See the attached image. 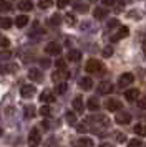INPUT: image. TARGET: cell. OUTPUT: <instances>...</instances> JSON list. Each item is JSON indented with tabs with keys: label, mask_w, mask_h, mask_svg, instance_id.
<instances>
[{
	"label": "cell",
	"mask_w": 146,
	"mask_h": 147,
	"mask_svg": "<svg viewBox=\"0 0 146 147\" xmlns=\"http://www.w3.org/2000/svg\"><path fill=\"white\" fill-rule=\"evenodd\" d=\"M28 23V17H25V15H20V17H17V20H15V25L18 28H23Z\"/></svg>",
	"instance_id": "44dd1931"
},
{
	"label": "cell",
	"mask_w": 146,
	"mask_h": 147,
	"mask_svg": "<svg viewBox=\"0 0 146 147\" xmlns=\"http://www.w3.org/2000/svg\"><path fill=\"white\" fill-rule=\"evenodd\" d=\"M35 94H37V88L33 86V84H25V86H22V89H20V96L25 98V99L32 98Z\"/></svg>",
	"instance_id": "277c9868"
},
{
	"label": "cell",
	"mask_w": 146,
	"mask_h": 147,
	"mask_svg": "<svg viewBox=\"0 0 146 147\" xmlns=\"http://www.w3.org/2000/svg\"><path fill=\"white\" fill-rule=\"evenodd\" d=\"M80 58H81V53H80L78 50H72V51L68 53V56H66L68 61H78Z\"/></svg>",
	"instance_id": "ffe728a7"
},
{
	"label": "cell",
	"mask_w": 146,
	"mask_h": 147,
	"mask_svg": "<svg viewBox=\"0 0 146 147\" xmlns=\"http://www.w3.org/2000/svg\"><path fill=\"white\" fill-rule=\"evenodd\" d=\"M23 109H25V111H23V113H25V117H33V116H35V111H33L35 107L33 106H27V107H23Z\"/></svg>",
	"instance_id": "f546056e"
},
{
	"label": "cell",
	"mask_w": 146,
	"mask_h": 147,
	"mask_svg": "<svg viewBox=\"0 0 146 147\" xmlns=\"http://www.w3.org/2000/svg\"><path fill=\"white\" fill-rule=\"evenodd\" d=\"M0 10H5V12H8V10H12V5L8 3V2H0Z\"/></svg>",
	"instance_id": "d6a6232c"
},
{
	"label": "cell",
	"mask_w": 146,
	"mask_h": 147,
	"mask_svg": "<svg viewBox=\"0 0 146 147\" xmlns=\"http://www.w3.org/2000/svg\"><path fill=\"white\" fill-rule=\"evenodd\" d=\"M138 96H139V91L136 89V88H133V89H128V91L125 93L126 101H130V102H133V101H136V99H138Z\"/></svg>",
	"instance_id": "7c38bea8"
},
{
	"label": "cell",
	"mask_w": 146,
	"mask_h": 147,
	"mask_svg": "<svg viewBox=\"0 0 146 147\" xmlns=\"http://www.w3.org/2000/svg\"><path fill=\"white\" fill-rule=\"evenodd\" d=\"M78 146H88V147H91L95 142H93L90 137H81V139H78V142H76Z\"/></svg>",
	"instance_id": "cb8c5ba5"
},
{
	"label": "cell",
	"mask_w": 146,
	"mask_h": 147,
	"mask_svg": "<svg viewBox=\"0 0 146 147\" xmlns=\"http://www.w3.org/2000/svg\"><path fill=\"white\" fill-rule=\"evenodd\" d=\"M2 134H3V131H2V127H0V136H2Z\"/></svg>",
	"instance_id": "f6af8a7d"
},
{
	"label": "cell",
	"mask_w": 146,
	"mask_h": 147,
	"mask_svg": "<svg viewBox=\"0 0 146 147\" xmlns=\"http://www.w3.org/2000/svg\"><path fill=\"white\" fill-rule=\"evenodd\" d=\"M0 23H2V18H0Z\"/></svg>",
	"instance_id": "bcb514c9"
},
{
	"label": "cell",
	"mask_w": 146,
	"mask_h": 147,
	"mask_svg": "<svg viewBox=\"0 0 146 147\" xmlns=\"http://www.w3.org/2000/svg\"><path fill=\"white\" fill-rule=\"evenodd\" d=\"M65 117H66V121H68V124H72V126L76 122V114H75V113H70V111H68Z\"/></svg>",
	"instance_id": "f1b7e54d"
},
{
	"label": "cell",
	"mask_w": 146,
	"mask_h": 147,
	"mask_svg": "<svg viewBox=\"0 0 146 147\" xmlns=\"http://www.w3.org/2000/svg\"><path fill=\"white\" fill-rule=\"evenodd\" d=\"M106 27L110 28V30H113V28H118L119 27V22L116 20V18H113V20L108 22V25H106Z\"/></svg>",
	"instance_id": "1f68e13d"
},
{
	"label": "cell",
	"mask_w": 146,
	"mask_h": 147,
	"mask_svg": "<svg viewBox=\"0 0 146 147\" xmlns=\"http://www.w3.org/2000/svg\"><path fill=\"white\" fill-rule=\"evenodd\" d=\"M53 5V0H40L38 2V7L42 10H45V8H50Z\"/></svg>",
	"instance_id": "4316f807"
},
{
	"label": "cell",
	"mask_w": 146,
	"mask_h": 147,
	"mask_svg": "<svg viewBox=\"0 0 146 147\" xmlns=\"http://www.w3.org/2000/svg\"><path fill=\"white\" fill-rule=\"evenodd\" d=\"M86 107L90 109V111H98L100 109V102L96 98H90V99L86 101Z\"/></svg>",
	"instance_id": "2e32d148"
},
{
	"label": "cell",
	"mask_w": 146,
	"mask_h": 147,
	"mask_svg": "<svg viewBox=\"0 0 146 147\" xmlns=\"http://www.w3.org/2000/svg\"><path fill=\"white\" fill-rule=\"evenodd\" d=\"M8 58H10V53L8 51H2L0 53V60H8Z\"/></svg>",
	"instance_id": "b9f144b4"
},
{
	"label": "cell",
	"mask_w": 146,
	"mask_h": 147,
	"mask_svg": "<svg viewBox=\"0 0 146 147\" xmlns=\"http://www.w3.org/2000/svg\"><path fill=\"white\" fill-rule=\"evenodd\" d=\"M40 114H42L43 117H48V116L52 114V107L50 106H42L40 107Z\"/></svg>",
	"instance_id": "83f0119b"
},
{
	"label": "cell",
	"mask_w": 146,
	"mask_h": 147,
	"mask_svg": "<svg viewBox=\"0 0 146 147\" xmlns=\"http://www.w3.org/2000/svg\"><path fill=\"white\" fill-rule=\"evenodd\" d=\"M83 107H85V104H83V99H81L80 96H76V98L73 99V109H75L76 113H83Z\"/></svg>",
	"instance_id": "9a60e30c"
},
{
	"label": "cell",
	"mask_w": 146,
	"mask_h": 147,
	"mask_svg": "<svg viewBox=\"0 0 146 147\" xmlns=\"http://www.w3.org/2000/svg\"><path fill=\"white\" fill-rule=\"evenodd\" d=\"M7 47H10V40L3 35H0V48H7Z\"/></svg>",
	"instance_id": "4dcf8cb0"
},
{
	"label": "cell",
	"mask_w": 146,
	"mask_h": 147,
	"mask_svg": "<svg viewBox=\"0 0 146 147\" xmlns=\"http://www.w3.org/2000/svg\"><path fill=\"white\" fill-rule=\"evenodd\" d=\"M133 81H134V76H133L131 73H123L121 76H119V86H128V84H131Z\"/></svg>",
	"instance_id": "ba28073f"
},
{
	"label": "cell",
	"mask_w": 146,
	"mask_h": 147,
	"mask_svg": "<svg viewBox=\"0 0 146 147\" xmlns=\"http://www.w3.org/2000/svg\"><path fill=\"white\" fill-rule=\"evenodd\" d=\"M105 107L110 113H115V111H119V109L123 107V104H121V101H118V99H108L105 102Z\"/></svg>",
	"instance_id": "5b68a950"
},
{
	"label": "cell",
	"mask_w": 146,
	"mask_h": 147,
	"mask_svg": "<svg viewBox=\"0 0 146 147\" xmlns=\"http://www.w3.org/2000/svg\"><path fill=\"white\" fill-rule=\"evenodd\" d=\"M93 15H95L96 20H103L105 17H108V10L103 8V7H96L95 8V12H93Z\"/></svg>",
	"instance_id": "5bb4252c"
},
{
	"label": "cell",
	"mask_w": 146,
	"mask_h": 147,
	"mask_svg": "<svg viewBox=\"0 0 146 147\" xmlns=\"http://www.w3.org/2000/svg\"><path fill=\"white\" fill-rule=\"evenodd\" d=\"M131 147H139V146H143V140H139V139H131L130 142H128Z\"/></svg>",
	"instance_id": "836d02e7"
},
{
	"label": "cell",
	"mask_w": 146,
	"mask_h": 147,
	"mask_svg": "<svg viewBox=\"0 0 146 147\" xmlns=\"http://www.w3.org/2000/svg\"><path fill=\"white\" fill-rule=\"evenodd\" d=\"M66 23H68V25H75V23H76V18H75L73 15H66Z\"/></svg>",
	"instance_id": "74e56055"
},
{
	"label": "cell",
	"mask_w": 146,
	"mask_h": 147,
	"mask_svg": "<svg viewBox=\"0 0 146 147\" xmlns=\"http://www.w3.org/2000/svg\"><path fill=\"white\" fill-rule=\"evenodd\" d=\"M15 65H5V66H3V65H0V73L3 74V73H12L13 69H15Z\"/></svg>",
	"instance_id": "d4e9b609"
},
{
	"label": "cell",
	"mask_w": 146,
	"mask_h": 147,
	"mask_svg": "<svg viewBox=\"0 0 146 147\" xmlns=\"http://www.w3.org/2000/svg\"><path fill=\"white\" fill-rule=\"evenodd\" d=\"M73 7L76 8L78 12H83V13L88 12V3H85V2L81 3V2H78V0H75V2H73Z\"/></svg>",
	"instance_id": "d6986e66"
},
{
	"label": "cell",
	"mask_w": 146,
	"mask_h": 147,
	"mask_svg": "<svg viewBox=\"0 0 146 147\" xmlns=\"http://www.w3.org/2000/svg\"><path fill=\"white\" fill-rule=\"evenodd\" d=\"M115 122L119 124V126H126V124H130V122H131V114L126 113V111H119V113H116Z\"/></svg>",
	"instance_id": "3957f363"
},
{
	"label": "cell",
	"mask_w": 146,
	"mask_h": 147,
	"mask_svg": "<svg viewBox=\"0 0 146 147\" xmlns=\"http://www.w3.org/2000/svg\"><path fill=\"white\" fill-rule=\"evenodd\" d=\"M68 78H70V71H68L66 68H60V69H57V71L52 74V80L55 81V83H60V81H66Z\"/></svg>",
	"instance_id": "7a4b0ae2"
},
{
	"label": "cell",
	"mask_w": 146,
	"mask_h": 147,
	"mask_svg": "<svg viewBox=\"0 0 146 147\" xmlns=\"http://www.w3.org/2000/svg\"><path fill=\"white\" fill-rule=\"evenodd\" d=\"M138 106L141 109H146V98H139L138 99Z\"/></svg>",
	"instance_id": "ab89813d"
},
{
	"label": "cell",
	"mask_w": 146,
	"mask_h": 147,
	"mask_svg": "<svg viewBox=\"0 0 146 147\" xmlns=\"http://www.w3.org/2000/svg\"><path fill=\"white\" fill-rule=\"evenodd\" d=\"M116 140H118V142H125V140H126L125 134H121V132H116Z\"/></svg>",
	"instance_id": "60d3db41"
},
{
	"label": "cell",
	"mask_w": 146,
	"mask_h": 147,
	"mask_svg": "<svg viewBox=\"0 0 146 147\" xmlns=\"http://www.w3.org/2000/svg\"><path fill=\"white\" fill-rule=\"evenodd\" d=\"M28 139H30V142H32V144H40V132H38V129H32V131H30V137H28Z\"/></svg>",
	"instance_id": "e0dca14e"
},
{
	"label": "cell",
	"mask_w": 146,
	"mask_h": 147,
	"mask_svg": "<svg viewBox=\"0 0 146 147\" xmlns=\"http://www.w3.org/2000/svg\"><path fill=\"white\" fill-rule=\"evenodd\" d=\"M85 69L88 71V73H91V74H103L105 73V66H103V63L98 61V60H95V58H91V60L86 61Z\"/></svg>",
	"instance_id": "6da1fadb"
},
{
	"label": "cell",
	"mask_w": 146,
	"mask_h": 147,
	"mask_svg": "<svg viewBox=\"0 0 146 147\" xmlns=\"http://www.w3.org/2000/svg\"><path fill=\"white\" fill-rule=\"evenodd\" d=\"M65 91H66V83H65V81L57 83V89H55V93H57V94H63Z\"/></svg>",
	"instance_id": "603a6c76"
},
{
	"label": "cell",
	"mask_w": 146,
	"mask_h": 147,
	"mask_svg": "<svg viewBox=\"0 0 146 147\" xmlns=\"http://www.w3.org/2000/svg\"><path fill=\"white\" fill-rule=\"evenodd\" d=\"M78 84H80V88H81V89H85V91H90V89L93 88V80L86 76V78H81V80H80Z\"/></svg>",
	"instance_id": "4fadbf2b"
},
{
	"label": "cell",
	"mask_w": 146,
	"mask_h": 147,
	"mask_svg": "<svg viewBox=\"0 0 146 147\" xmlns=\"http://www.w3.org/2000/svg\"><path fill=\"white\" fill-rule=\"evenodd\" d=\"M128 35H130L128 27H123V28H119V30H118V33L111 36V41H119V40H123V38H126Z\"/></svg>",
	"instance_id": "9c48e42d"
},
{
	"label": "cell",
	"mask_w": 146,
	"mask_h": 147,
	"mask_svg": "<svg viewBox=\"0 0 146 147\" xmlns=\"http://www.w3.org/2000/svg\"><path fill=\"white\" fill-rule=\"evenodd\" d=\"M0 27H2V28H10V27H12V22L8 20V18H2V23H0Z\"/></svg>",
	"instance_id": "e575fe53"
},
{
	"label": "cell",
	"mask_w": 146,
	"mask_h": 147,
	"mask_svg": "<svg viewBox=\"0 0 146 147\" xmlns=\"http://www.w3.org/2000/svg\"><path fill=\"white\" fill-rule=\"evenodd\" d=\"M55 65H57V66H58V68H65V66H66V61L63 60V58H58V60H57V63H55Z\"/></svg>",
	"instance_id": "f35d334b"
},
{
	"label": "cell",
	"mask_w": 146,
	"mask_h": 147,
	"mask_svg": "<svg viewBox=\"0 0 146 147\" xmlns=\"http://www.w3.org/2000/svg\"><path fill=\"white\" fill-rule=\"evenodd\" d=\"M113 55V48L111 47H106L105 50H103V56H106V58H110Z\"/></svg>",
	"instance_id": "8d00e7d4"
},
{
	"label": "cell",
	"mask_w": 146,
	"mask_h": 147,
	"mask_svg": "<svg viewBox=\"0 0 146 147\" xmlns=\"http://www.w3.org/2000/svg\"><path fill=\"white\" fill-rule=\"evenodd\" d=\"M70 3V0H57V7L58 8H65Z\"/></svg>",
	"instance_id": "d590c367"
},
{
	"label": "cell",
	"mask_w": 146,
	"mask_h": 147,
	"mask_svg": "<svg viewBox=\"0 0 146 147\" xmlns=\"http://www.w3.org/2000/svg\"><path fill=\"white\" fill-rule=\"evenodd\" d=\"M96 91H98V94H110L113 91V84L111 83H108V81H103V83H100L98 84Z\"/></svg>",
	"instance_id": "52a82bcc"
},
{
	"label": "cell",
	"mask_w": 146,
	"mask_h": 147,
	"mask_svg": "<svg viewBox=\"0 0 146 147\" xmlns=\"http://www.w3.org/2000/svg\"><path fill=\"white\" fill-rule=\"evenodd\" d=\"M28 78L32 81H35V83H38V81L43 80V74H42V71L40 69H35V68H32L30 71H28Z\"/></svg>",
	"instance_id": "30bf717a"
},
{
	"label": "cell",
	"mask_w": 146,
	"mask_h": 147,
	"mask_svg": "<svg viewBox=\"0 0 146 147\" xmlns=\"http://www.w3.org/2000/svg\"><path fill=\"white\" fill-rule=\"evenodd\" d=\"M101 2H103L105 5H110V7H111L113 3H115V0H101Z\"/></svg>",
	"instance_id": "ee69618b"
},
{
	"label": "cell",
	"mask_w": 146,
	"mask_h": 147,
	"mask_svg": "<svg viewBox=\"0 0 146 147\" xmlns=\"http://www.w3.org/2000/svg\"><path fill=\"white\" fill-rule=\"evenodd\" d=\"M40 101H42V102H53V101H55V94H53L50 89H45L43 93L40 94Z\"/></svg>",
	"instance_id": "8fae6325"
},
{
	"label": "cell",
	"mask_w": 146,
	"mask_h": 147,
	"mask_svg": "<svg viewBox=\"0 0 146 147\" xmlns=\"http://www.w3.org/2000/svg\"><path fill=\"white\" fill-rule=\"evenodd\" d=\"M40 65H42L43 68H48V66H50V61H48V60H40Z\"/></svg>",
	"instance_id": "7bdbcfd3"
},
{
	"label": "cell",
	"mask_w": 146,
	"mask_h": 147,
	"mask_svg": "<svg viewBox=\"0 0 146 147\" xmlns=\"http://www.w3.org/2000/svg\"><path fill=\"white\" fill-rule=\"evenodd\" d=\"M18 8L23 10V12H30V10L33 8V3L30 2V0H22V2L18 3Z\"/></svg>",
	"instance_id": "ac0fdd59"
},
{
	"label": "cell",
	"mask_w": 146,
	"mask_h": 147,
	"mask_svg": "<svg viewBox=\"0 0 146 147\" xmlns=\"http://www.w3.org/2000/svg\"><path fill=\"white\" fill-rule=\"evenodd\" d=\"M134 134H138V136H146V126L136 124V126H134Z\"/></svg>",
	"instance_id": "484cf974"
},
{
	"label": "cell",
	"mask_w": 146,
	"mask_h": 147,
	"mask_svg": "<svg viewBox=\"0 0 146 147\" xmlns=\"http://www.w3.org/2000/svg\"><path fill=\"white\" fill-rule=\"evenodd\" d=\"M50 25H52V27H58L60 23H61V17H60V15H52V17H50Z\"/></svg>",
	"instance_id": "7402d4cb"
},
{
	"label": "cell",
	"mask_w": 146,
	"mask_h": 147,
	"mask_svg": "<svg viewBox=\"0 0 146 147\" xmlns=\"http://www.w3.org/2000/svg\"><path fill=\"white\" fill-rule=\"evenodd\" d=\"M45 53H46V55H53V56H57V55L61 53V47H60L58 43L52 41V43H48V45L45 47Z\"/></svg>",
	"instance_id": "8992f818"
}]
</instances>
